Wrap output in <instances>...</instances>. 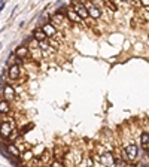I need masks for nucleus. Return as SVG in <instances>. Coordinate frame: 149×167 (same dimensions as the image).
<instances>
[{
  "instance_id": "obj_1",
  "label": "nucleus",
  "mask_w": 149,
  "mask_h": 167,
  "mask_svg": "<svg viewBox=\"0 0 149 167\" xmlns=\"http://www.w3.org/2000/svg\"><path fill=\"white\" fill-rule=\"evenodd\" d=\"M121 157L130 163V164H136L139 163V158H140V149L137 146V143H134V140H128V143L124 146L122 152H121Z\"/></svg>"
},
{
  "instance_id": "obj_2",
  "label": "nucleus",
  "mask_w": 149,
  "mask_h": 167,
  "mask_svg": "<svg viewBox=\"0 0 149 167\" xmlns=\"http://www.w3.org/2000/svg\"><path fill=\"white\" fill-rule=\"evenodd\" d=\"M94 160H95V166H100V167H115L116 166V157L112 154L111 151H106V152L101 154V155L95 154V155H94Z\"/></svg>"
},
{
  "instance_id": "obj_3",
  "label": "nucleus",
  "mask_w": 149,
  "mask_h": 167,
  "mask_svg": "<svg viewBox=\"0 0 149 167\" xmlns=\"http://www.w3.org/2000/svg\"><path fill=\"white\" fill-rule=\"evenodd\" d=\"M70 6L74 9V12L81 17V18L84 19H88L90 18V12H88V8L84 5V2H72L70 3Z\"/></svg>"
},
{
  "instance_id": "obj_4",
  "label": "nucleus",
  "mask_w": 149,
  "mask_h": 167,
  "mask_svg": "<svg viewBox=\"0 0 149 167\" xmlns=\"http://www.w3.org/2000/svg\"><path fill=\"white\" fill-rule=\"evenodd\" d=\"M39 48H40V51H42V57H43V58H46V60L54 58V55H55V48L51 46L49 40H48V42L39 43Z\"/></svg>"
},
{
  "instance_id": "obj_5",
  "label": "nucleus",
  "mask_w": 149,
  "mask_h": 167,
  "mask_svg": "<svg viewBox=\"0 0 149 167\" xmlns=\"http://www.w3.org/2000/svg\"><path fill=\"white\" fill-rule=\"evenodd\" d=\"M40 27H42V30L45 32V35L48 36V39H57V36H58V28H57L51 21L45 22V24L40 25Z\"/></svg>"
},
{
  "instance_id": "obj_6",
  "label": "nucleus",
  "mask_w": 149,
  "mask_h": 167,
  "mask_svg": "<svg viewBox=\"0 0 149 167\" xmlns=\"http://www.w3.org/2000/svg\"><path fill=\"white\" fill-rule=\"evenodd\" d=\"M64 15H66V18L69 19L70 24H82V21H84V19L74 12V9L72 8V6H69V8L64 9Z\"/></svg>"
},
{
  "instance_id": "obj_7",
  "label": "nucleus",
  "mask_w": 149,
  "mask_h": 167,
  "mask_svg": "<svg viewBox=\"0 0 149 167\" xmlns=\"http://www.w3.org/2000/svg\"><path fill=\"white\" fill-rule=\"evenodd\" d=\"M49 21L55 25L57 28H58V27H64V25L69 24V19L66 18V15L61 14V12H55L54 15H51V19H49Z\"/></svg>"
},
{
  "instance_id": "obj_8",
  "label": "nucleus",
  "mask_w": 149,
  "mask_h": 167,
  "mask_svg": "<svg viewBox=\"0 0 149 167\" xmlns=\"http://www.w3.org/2000/svg\"><path fill=\"white\" fill-rule=\"evenodd\" d=\"M84 5L88 8V12H90V18H93L94 21H97V19L101 18V15H103V11L101 9H98V8H95L93 5V2H84Z\"/></svg>"
},
{
  "instance_id": "obj_9",
  "label": "nucleus",
  "mask_w": 149,
  "mask_h": 167,
  "mask_svg": "<svg viewBox=\"0 0 149 167\" xmlns=\"http://www.w3.org/2000/svg\"><path fill=\"white\" fill-rule=\"evenodd\" d=\"M15 57L19 60H30L31 58V52H30V48L27 45H21L17 48L15 51Z\"/></svg>"
},
{
  "instance_id": "obj_10",
  "label": "nucleus",
  "mask_w": 149,
  "mask_h": 167,
  "mask_svg": "<svg viewBox=\"0 0 149 167\" xmlns=\"http://www.w3.org/2000/svg\"><path fill=\"white\" fill-rule=\"evenodd\" d=\"M8 76H9L11 81H18L19 76H21V66H18L17 63L11 64L8 67Z\"/></svg>"
},
{
  "instance_id": "obj_11",
  "label": "nucleus",
  "mask_w": 149,
  "mask_h": 167,
  "mask_svg": "<svg viewBox=\"0 0 149 167\" xmlns=\"http://www.w3.org/2000/svg\"><path fill=\"white\" fill-rule=\"evenodd\" d=\"M2 94H3V100H6V102H11V100H14L15 99V90H14V87L12 85H2Z\"/></svg>"
},
{
  "instance_id": "obj_12",
  "label": "nucleus",
  "mask_w": 149,
  "mask_h": 167,
  "mask_svg": "<svg viewBox=\"0 0 149 167\" xmlns=\"http://www.w3.org/2000/svg\"><path fill=\"white\" fill-rule=\"evenodd\" d=\"M31 36H33V39H35L36 42H39V43H42V42H48V40H49L48 36L45 35V32L42 30V27H36V28L33 30Z\"/></svg>"
},
{
  "instance_id": "obj_13",
  "label": "nucleus",
  "mask_w": 149,
  "mask_h": 167,
  "mask_svg": "<svg viewBox=\"0 0 149 167\" xmlns=\"http://www.w3.org/2000/svg\"><path fill=\"white\" fill-rule=\"evenodd\" d=\"M6 151H8L12 157H15V158H21V154H22V152H21V149L17 146V143H11V142H9V143H8Z\"/></svg>"
},
{
  "instance_id": "obj_14",
  "label": "nucleus",
  "mask_w": 149,
  "mask_h": 167,
  "mask_svg": "<svg viewBox=\"0 0 149 167\" xmlns=\"http://www.w3.org/2000/svg\"><path fill=\"white\" fill-rule=\"evenodd\" d=\"M139 142H140V146H142V148L145 149V151H146V149L149 148V131L143 130L142 133H140Z\"/></svg>"
},
{
  "instance_id": "obj_15",
  "label": "nucleus",
  "mask_w": 149,
  "mask_h": 167,
  "mask_svg": "<svg viewBox=\"0 0 149 167\" xmlns=\"http://www.w3.org/2000/svg\"><path fill=\"white\" fill-rule=\"evenodd\" d=\"M35 158H36V155H35V152L31 149H27V151H24L21 154V160L22 161H33Z\"/></svg>"
},
{
  "instance_id": "obj_16",
  "label": "nucleus",
  "mask_w": 149,
  "mask_h": 167,
  "mask_svg": "<svg viewBox=\"0 0 149 167\" xmlns=\"http://www.w3.org/2000/svg\"><path fill=\"white\" fill-rule=\"evenodd\" d=\"M72 154V157H73V163H74V166H78L79 167V164H81V161H82V152L81 151H72L70 152Z\"/></svg>"
},
{
  "instance_id": "obj_17",
  "label": "nucleus",
  "mask_w": 149,
  "mask_h": 167,
  "mask_svg": "<svg viewBox=\"0 0 149 167\" xmlns=\"http://www.w3.org/2000/svg\"><path fill=\"white\" fill-rule=\"evenodd\" d=\"M9 111H11V108H9V102H6V100L2 99V102H0V112H2V115L9 113Z\"/></svg>"
},
{
  "instance_id": "obj_18",
  "label": "nucleus",
  "mask_w": 149,
  "mask_h": 167,
  "mask_svg": "<svg viewBox=\"0 0 149 167\" xmlns=\"http://www.w3.org/2000/svg\"><path fill=\"white\" fill-rule=\"evenodd\" d=\"M49 167H66L64 166V163L63 161H58V160H54L51 164H49Z\"/></svg>"
},
{
  "instance_id": "obj_19",
  "label": "nucleus",
  "mask_w": 149,
  "mask_h": 167,
  "mask_svg": "<svg viewBox=\"0 0 149 167\" xmlns=\"http://www.w3.org/2000/svg\"><path fill=\"white\" fill-rule=\"evenodd\" d=\"M31 127H33L31 124H27L25 127H22V129H21V131H19V133H21V134H24V133H27V131H28V129H31Z\"/></svg>"
},
{
  "instance_id": "obj_20",
  "label": "nucleus",
  "mask_w": 149,
  "mask_h": 167,
  "mask_svg": "<svg viewBox=\"0 0 149 167\" xmlns=\"http://www.w3.org/2000/svg\"><path fill=\"white\" fill-rule=\"evenodd\" d=\"M142 6L143 8H149V2H142Z\"/></svg>"
},
{
  "instance_id": "obj_21",
  "label": "nucleus",
  "mask_w": 149,
  "mask_h": 167,
  "mask_svg": "<svg viewBox=\"0 0 149 167\" xmlns=\"http://www.w3.org/2000/svg\"><path fill=\"white\" fill-rule=\"evenodd\" d=\"M146 155H148V158H149V148L146 149Z\"/></svg>"
}]
</instances>
